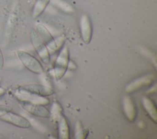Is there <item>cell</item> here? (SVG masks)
<instances>
[{"mask_svg":"<svg viewBox=\"0 0 157 139\" xmlns=\"http://www.w3.org/2000/svg\"><path fill=\"white\" fill-rule=\"evenodd\" d=\"M18 91L31 93L43 97L50 96L55 92L52 88L38 84H30L21 86L18 88Z\"/></svg>","mask_w":157,"mask_h":139,"instance_id":"obj_7","label":"cell"},{"mask_svg":"<svg viewBox=\"0 0 157 139\" xmlns=\"http://www.w3.org/2000/svg\"><path fill=\"white\" fill-rule=\"evenodd\" d=\"M18 92L20 94L18 97H19L18 99L19 100H28L31 102L40 104L44 106L50 103V99L47 97L40 96L36 94L25 92H21V91H18Z\"/></svg>","mask_w":157,"mask_h":139,"instance_id":"obj_11","label":"cell"},{"mask_svg":"<svg viewBox=\"0 0 157 139\" xmlns=\"http://www.w3.org/2000/svg\"><path fill=\"white\" fill-rule=\"evenodd\" d=\"M141 100L142 105L146 112L148 113L151 119L155 122H156L157 110L156 105L154 102L147 96H143Z\"/></svg>","mask_w":157,"mask_h":139,"instance_id":"obj_12","label":"cell"},{"mask_svg":"<svg viewBox=\"0 0 157 139\" xmlns=\"http://www.w3.org/2000/svg\"><path fill=\"white\" fill-rule=\"evenodd\" d=\"M30 37L32 45L41 61L44 64H48L50 61V53L42 38L34 29L31 31Z\"/></svg>","mask_w":157,"mask_h":139,"instance_id":"obj_4","label":"cell"},{"mask_svg":"<svg viewBox=\"0 0 157 139\" xmlns=\"http://www.w3.org/2000/svg\"><path fill=\"white\" fill-rule=\"evenodd\" d=\"M69 63V50L67 47H62L54 64V75L57 80L65 75Z\"/></svg>","mask_w":157,"mask_h":139,"instance_id":"obj_3","label":"cell"},{"mask_svg":"<svg viewBox=\"0 0 157 139\" xmlns=\"http://www.w3.org/2000/svg\"><path fill=\"white\" fill-rule=\"evenodd\" d=\"M58 122V136L61 139L70 138V129L67 119L63 115L57 121Z\"/></svg>","mask_w":157,"mask_h":139,"instance_id":"obj_13","label":"cell"},{"mask_svg":"<svg viewBox=\"0 0 157 139\" xmlns=\"http://www.w3.org/2000/svg\"><path fill=\"white\" fill-rule=\"evenodd\" d=\"M123 108L127 119L130 122L134 121L137 116V109L130 97L126 96L123 97Z\"/></svg>","mask_w":157,"mask_h":139,"instance_id":"obj_10","label":"cell"},{"mask_svg":"<svg viewBox=\"0 0 157 139\" xmlns=\"http://www.w3.org/2000/svg\"><path fill=\"white\" fill-rule=\"evenodd\" d=\"M50 2V0H36L33 10V17L36 18L39 17Z\"/></svg>","mask_w":157,"mask_h":139,"instance_id":"obj_14","label":"cell"},{"mask_svg":"<svg viewBox=\"0 0 157 139\" xmlns=\"http://www.w3.org/2000/svg\"><path fill=\"white\" fill-rule=\"evenodd\" d=\"M36 31L44 42L50 53H53L62 48L66 41V36L64 34H63L55 38L46 26L41 23H39L36 25Z\"/></svg>","mask_w":157,"mask_h":139,"instance_id":"obj_1","label":"cell"},{"mask_svg":"<svg viewBox=\"0 0 157 139\" xmlns=\"http://www.w3.org/2000/svg\"><path fill=\"white\" fill-rule=\"evenodd\" d=\"M88 133V130L83 128L81 123L79 121L76 122L75 125V137L77 139L85 138Z\"/></svg>","mask_w":157,"mask_h":139,"instance_id":"obj_17","label":"cell"},{"mask_svg":"<svg viewBox=\"0 0 157 139\" xmlns=\"http://www.w3.org/2000/svg\"><path fill=\"white\" fill-rule=\"evenodd\" d=\"M80 28L83 41L89 44L93 36V26L90 17L86 14H82L80 18Z\"/></svg>","mask_w":157,"mask_h":139,"instance_id":"obj_9","label":"cell"},{"mask_svg":"<svg viewBox=\"0 0 157 139\" xmlns=\"http://www.w3.org/2000/svg\"><path fill=\"white\" fill-rule=\"evenodd\" d=\"M50 2L66 12L72 13L74 12L72 6L63 0H50Z\"/></svg>","mask_w":157,"mask_h":139,"instance_id":"obj_15","label":"cell"},{"mask_svg":"<svg viewBox=\"0 0 157 139\" xmlns=\"http://www.w3.org/2000/svg\"><path fill=\"white\" fill-rule=\"evenodd\" d=\"M4 66V58L0 47V70H2Z\"/></svg>","mask_w":157,"mask_h":139,"instance_id":"obj_19","label":"cell"},{"mask_svg":"<svg viewBox=\"0 0 157 139\" xmlns=\"http://www.w3.org/2000/svg\"><path fill=\"white\" fill-rule=\"evenodd\" d=\"M0 119L6 123L21 129H29L31 127L30 122L26 118L10 110L0 117Z\"/></svg>","mask_w":157,"mask_h":139,"instance_id":"obj_6","label":"cell"},{"mask_svg":"<svg viewBox=\"0 0 157 139\" xmlns=\"http://www.w3.org/2000/svg\"><path fill=\"white\" fill-rule=\"evenodd\" d=\"M16 53L19 60L28 70L35 74L43 73V66L37 59L23 50H18Z\"/></svg>","mask_w":157,"mask_h":139,"instance_id":"obj_2","label":"cell"},{"mask_svg":"<svg viewBox=\"0 0 157 139\" xmlns=\"http://www.w3.org/2000/svg\"><path fill=\"white\" fill-rule=\"evenodd\" d=\"M50 111V116H52L54 121H58V119L60 118V116L63 115L62 114V108L61 107L60 105L56 102H53L52 109Z\"/></svg>","mask_w":157,"mask_h":139,"instance_id":"obj_16","label":"cell"},{"mask_svg":"<svg viewBox=\"0 0 157 139\" xmlns=\"http://www.w3.org/2000/svg\"><path fill=\"white\" fill-rule=\"evenodd\" d=\"M156 76L153 73H149L139 77L129 83L125 88V91L128 93L134 92L145 86L153 83L155 80Z\"/></svg>","mask_w":157,"mask_h":139,"instance_id":"obj_8","label":"cell"},{"mask_svg":"<svg viewBox=\"0 0 157 139\" xmlns=\"http://www.w3.org/2000/svg\"><path fill=\"white\" fill-rule=\"evenodd\" d=\"M10 110L9 107L0 105V117H1L2 115H4L6 112Z\"/></svg>","mask_w":157,"mask_h":139,"instance_id":"obj_18","label":"cell"},{"mask_svg":"<svg viewBox=\"0 0 157 139\" xmlns=\"http://www.w3.org/2000/svg\"><path fill=\"white\" fill-rule=\"evenodd\" d=\"M18 102L23 110L33 116L44 118L50 117V111L44 105L25 100L18 99Z\"/></svg>","mask_w":157,"mask_h":139,"instance_id":"obj_5","label":"cell"}]
</instances>
